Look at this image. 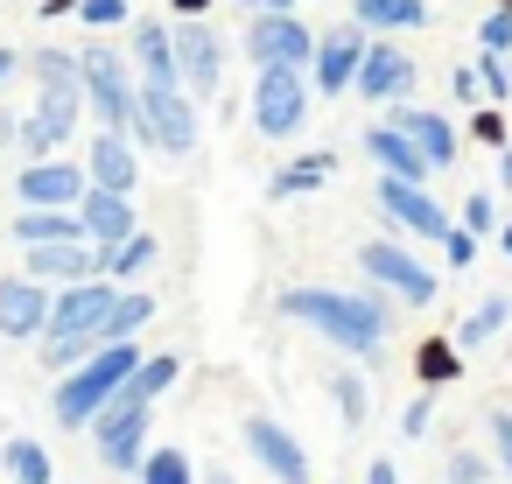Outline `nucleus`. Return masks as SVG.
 Here are the masks:
<instances>
[{"label": "nucleus", "instance_id": "nucleus-40", "mask_svg": "<svg viewBox=\"0 0 512 484\" xmlns=\"http://www.w3.org/2000/svg\"><path fill=\"white\" fill-rule=\"evenodd\" d=\"M442 246H449V267H470V260H477V232H456V225H449Z\"/></svg>", "mask_w": 512, "mask_h": 484}, {"label": "nucleus", "instance_id": "nucleus-30", "mask_svg": "<svg viewBox=\"0 0 512 484\" xmlns=\"http://www.w3.org/2000/svg\"><path fill=\"white\" fill-rule=\"evenodd\" d=\"M0 456H8L15 484H50V477H57V470H50V456H43V442H29V435H15V442L0 449Z\"/></svg>", "mask_w": 512, "mask_h": 484}, {"label": "nucleus", "instance_id": "nucleus-43", "mask_svg": "<svg viewBox=\"0 0 512 484\" xmlns=\"http://www.w3.org/2000/svg\"><path fill=\"white\" fill-rule=\"evenodd\" d=\"M428 414H435V407H428V400H414V407L400 414V435H407V442H414V435H428Z\"/></svg>", "mask_w": 512, "mask_h": 484}, {"label": "nucleus", "instance_id": "nucleus-37", "mask_svg": "<svg viewBox=\"0 0 512 484\" xmlns=\"http://www.w3.org/2000/svg\"><path fill=\"white\" fill-rule=\"evenodd\" d=\"M477 85H484L491 99H512V78H505V64H498L491 50H484V64H477Z\"/></svg>", "mask_w": 512, "mask_h": 484}, {"label": "nucleus", "instance_id": "nucleus-45", "mask_svg": "<svg viewBox=\"0 0 512 484\" xmlns=\"http://www.w3.org/2000/svg\"><path fill=\"white\" fill-rule=\"evenodd\" d=\"M365 484H400V470H393V463H386V456H379V463H372V470H365Z\"/></svg>", "mask_w": 512, "mask_h": 484}, {"label": "nucleus", "instance_id": "nucleus-3", "mask_svg": "<svg viewBox=\"0 0 512 484\" xmlns=\"http://www.w3.org/2000/svg\"><path fill=\"white\" fill-rule=\"evenodd\" d=\"M78 78H85V99L99 106V120H106L113 134H141V141H155L148 106H141V92H127V71H120V57H113L106 43H92V50L78 57Z\"/></svg>", "mask_w": 512, "mask_h": 484}, {"label": "nucleus", "instance_id": "nucleus-14", "mask_svg": "<svg viewBox=\"0 0 512 484\" xmlns=\"http://www.w3.org/2000/svg\"><path fill=\"white\" fill-rule=\"evenodd\" d=\"M141 106H148V127H155V148H162V155H190V148H197V113H190L183 85H176V92H148V85H141Z\"/></svg>", "mask_w": 512, "mask_h": 484}, {"label": "nucleus", "instance_id": "nucleus-35", "mask_svg": "<svg viewBox=\"0 0 512 484\" xmlns=\"http://www.w3.org/2000/svg\"><path fill=\"white\" fill-rule=\"evenodd\" d=\"M484 477H491V463H484V456H470V449H456V456H449V484H484Z\"/></svg>", "mask_w": 512, "mask_h": 484}, {"label": "nucleus", "instance_id": "nucleus-13", "mask_svg": "<svg viewBox=\"0 0 512 484\" xmlns=\"http://www.w3.org/2000/svg\"><path fill=\"white\" fill-rule=\"evenodd\" d=\"M246 449L267 463V477H274V484H309V456L295 449V435H288L281 421L253 414V421H246Z\"/></svg>", "mask_w": 512, "mask_h": 484}, {"label": "nucleus", "instance_id": "nucleus-25", "mask_svg": "<svg viewBox=\"0 0 512 484\" xmlns=\"http://www.w3.org/2000/svg\"><path fill=\"white\" fill-rule=\"evenodd\" d=\"M134 176H141V162L127 155L120 134H106V141L92 148V183H99V190H134Z\"/></svg>", "mask_w": 512, "mask_h": 484}, {"label": "nucleus", "instance_id": "nucleus-8", "mask_svg": "<svg viewBox=\"0 0 512 484\" xmlns=\"http://www.w3.org/2000/svg\"><path fill=\"white\" fill-rule=\"evenodd\" d=\"M169 43H176V78H183L197 99H211V92H218V71H225V43H218L197 15H190Z\"/></svg>", "mask_w": 512, "mask_h": 484}, {"label": "nucleus", "instance_id": "nucleus-2", "mask_svg": "<svg viewBox=\"0 0 512 484\" xmlns=\"http://www.w3.org/2000/svg\"><path fill=\"white\" fill-rule=\"evenodd\" d=\"M134 365H141L134 337H113V344H99L92 358H78V365H71V379L57 386V400H50V407H57V421H64V428H85V421L106 407V393H113Z\"/></svg>", "mask_w": 512, "mask_h": 484}, {"label": "nucleus", "instance_id": "nucleus-52", "mask_svg": "<svg viewBox=\"0 0 512 484\" xmlns=\"http://www.w3.org/2000/svg\"><path fill=\"white\" fill-rule=\"evenodd\" d=\"M498 8H512V0H498Z\"/></svg>", "mask_w": 512, "mask_h": 484}, {"label": "nucleus", "instance_id": "nucleus-6", "mask_svg": "<svg viewBox=\"0 0 512 484\" xmlns=\"http://www.w3.org/2000/svg\"><path fill=\"white\" fill-rule=\"evenodd\" d=\"M358 267H365L372 281H386L393 295H407V309H428V302H435V274H428L407 246H393V239H372V246L358 253Z\"/></svg>", "mask_w": 512, "mask_h": 484}, {"label": "nucleus", "instance_id": "nucleus-15", "mask_svg": "<svg viewBox=\"0 0 512 484\" xmlns=\"http://www.w3.org/2000/svg\"><path fill=\"white\" fill-rule=\"evenodd\" d=\"M78 99H85V92H43L36 120L15 134V141H22V155H57V148L71 141V127H78Z\"/></svg>", "mask_w": 512, "mask_h": 484}, {"label": "nucleus", "instance_id": "nucleus-19", "mask_svg": "<svg viewBox=\"0 0 512 484\" xmlns=\"http://www.w3.org/2000/svg\"><path fill=\"white\" fill-rule=\"evenodd\" d=\"M99 274V253L85 239H50V246H29V281H92Z\"/></svg>", "mask_w": 512, "mask_h": 484}, {"label": "nucleus", "instance_id": "nucleus-42", "mask_svg": "<svg viewBox=\"0 0 512 484\" xmlns=\"http://www.w3.org/2000/svg\"><path fill=\"white\" fill-rule=\"evenodd\" d=\"M470 134H477V141H491V148H505V120H498V113H477V120H470Z\"/></svg>", "mask_w": 512, "mask_h": 484}, {"label": "nucleus", "instance_id": "nucleus-23", "mask_svg": "<svg viewBox=\"0 0 512 484\" xmlns=\"http://www.w3.org/2000/svg\"><path fill=\"white\" fill-rule=\"evenodd\" d=\"M15 239H22V246L85 239V218H78V211H50V204H36V211H22V218H15Z\"/></svg>", "mask_w": 512, "mask_h": 484}, {"label": "nucleus", "instance_id": "nucleus-5", "mask_svg": "<svg viewBox=\"0 0 512 484\" xmlns=\"http://www.w3.org/2000/svg\"><path fill=\"white\" fill-rule=\"evenodd\" d=\"M113 281H71L64 288V302H50V323H43V337H85V344H99V323H106V309H113Z\"/></svg>", "mask_w": 512, "mask_h": 484}, {"label": "nucleus", "instance_id": "nucleus-51", "mask_svg": "<svg viewBox=\"0 0 512 484\" xmlns=\"http://www.w3.org/2000/svg\"><path fill=\"white\" fill-rule=\"evenodd\" d=\"M211 484H232V477H211Z\"/></svg>", "mask_w": 512, "mask_h": 484}, {"label": "nucleus", "instance_id": "nucleus-4", "mask_svg": "<svg viewBox=\"0 0 512 484\" xmlns=\"http://www.w3.org/2000/svg\"><path fill=\"white\" fill-rule=\"evenodd\" d=\"M309 120V78L295 64H260V85H253V127L267 141H295V127Z\"/></svg>", "mask_w": 512, "mask_h": 484}, {"label": "nucleus", "instance_id": "nucleus-38", "mask_svg": "<svg viewBox=\"0 0 512 484\" xmlns=\"http://www.w3.org/2000/svg\"><path fill=\"white\" fill-rule=\"evenodd\" d=\"M337 407H344V421H351V428H358V421H365V386H358V379H351V372H344V379H337Z\"/></svg>", "mask_w": 512, "mask_h": 484}, {"label": "nucleus", "instance_id": "nucleus-7", "mask_svg": "<svg viewBox=\"0 0 512 484\" xmlns=\"http://www.w3.org/2000/svg\"><path fill=\"white\" fill-rule=\"evenodd\" d=\"M351 92H358L365 106H386V99L414 92V57H407L400 43H365V57H358V78H351Z\"/></svg>", "mask_w": 512, "mask_h": 484}, {"label": "nucleus", "instance_id": "nucleus-27", "mask_svg": "<svg viewBox=\"0 0 512 484\" xmlns=\"http://www.w3.org/2000/svg\"><path fill=\"white\" fill-rule=\"evenodd\" d=\"M148 260H155V239H148V232H127V239H113V253L99 260V274H113V281H134Z\"/></svg>", "mask_w": 512, "mask_h": 484}, {"label": "nucleus", "instance_id": "nucleus-49", "mask_svg": "<svg viewBox=\"0 0 512 484\" xmlns=\"http://www.w3.org/2000/svg\"><path fill=\"white\" fill-rule=\"evenodd\" d=\"M8 71H15V50H0V78H8Z\"/></svg>", "mask_w": 512, "mask_h": 484}, {"label": "nucleus", "instance_id": "nucleus-9", "mask_svg": "<svg viewBox=\"0 0 512 484\" xmlns=\"http://www.w3.org/2000/svg\"><path fill=\"white\" fill-rule=\"evenodd\" d=\"M246 50H253V64H309L316 57V36L295 22V15H274V8H260V22H253V36H246Z\"/></svg>", "mask_w": 512, "mask_h": 484}, {"label": "nucleus", "instance_id": "nucleus-20", "mask_svg": "<svg viewBox=\"0 0 512 484\" xmlns=\"http://www.w3.org/2000/svg\"><path fill=\"white\" fill-rule=\"evenodd\" d=\"M134 64H141L148 92H176V85H183V78H176V43H169L162 22H141V29H134Z\"/></svg>", "mask_w": 512, "mask_h": 484}, {"label": "nucleus", "instance_id": "nucleus-29", "mask_svg": "<svg viewBox=\"0 0 512 484\" xmlns=\"http://www.w3.org/2000/svg\"><path fill=\"white\" fill-rule=\"evenodd\" d=\"M505 316H512V302H505V295H491L477 316H463V323H456V351H477V344H491V337L505 330Z\"/></svg>", "mask_w": 512, "mask_h": 484}, {"label": "nucleus", "instance_id": "nucleus-50", "mask_svg": "<svg viewBox=\"0 0 512 484\" xmlns=\"http://www.w3.org/2000/svg\"><path fill=\"white\" fill-rule=\"evenodd\" d=\"M498 246H505V253H512V225H498Z\"/></svg>", "mask_w": 512, "mask_h": 484}, {"label": "nucleus", "instance_id": "nucleus-12", "mask_svg": "<svg viewBox=\"0 0 512 484\" xmlns=\"http://www.w3.org/2000/svg\"><path fill=\"white\" fill-rule=\"evenodd\" d=\"M99 456L113 463V470H141V435H148V407H120V400H106L99 414Z\"/></svg>", "mask_w": 512, "mask_h": 484}, {"label": "nucleus", "instance_id": "nucleus-46", "mask_svg": "<svg viewBox=\"0 0 512 484\" xmlns=\"http://www.w3.org/2000/svg\"><path fill=\"white\" fill-rule=\"evenodd\" d=\"M43 15L57 22V15H78V0H43Z\"/></svg>", "mask_w": 512, "mask_h": 484}, {"label": "nucleus", "instance_id": "nucleus-44", "mask_svg": "<svg viewBox=\"0 0 512 484\" xmlns=\"http://www.w3.org/2000/svg\"><path fill=\"white\" fill-rule=\"evenodd\" d=\"M449 92H456V99H463V106H470V99H477V92H484V85H477V71H470V64H456V78H449Z\"/></svg>", "mask_w": 512, "mask_h": 484}, {"label": "nucleus", "instance_id": "nucleus-17", "mask_svg": "<svg viewBox=\"0 0 512 484\" xmlns=\"http://www.w3.org/2000/svg\"><path fill=\"white\" fill-rule=\"evenodd\" d=\"M50 323V302H43V281H0V337H43Z\"/></svg>", "mask_w": 512, "mask_h": 484}, {"label": "nucleus", "instance_id": "nucleus-31", "mask_svg": "<svg viewBox=\"0 0 512 484\" xmlns=\"http://www.w3.org/2000/svg\"><path fill=\"white\" fill-rule=\"evenodd\" d=\"M29 71H36V85H43V92H85V78H78V64H71L64 50H36V57H29Z\"/></svg>", "mask_w": 512, "mask_h": 484}, {"label": "nucleus", "instance_id": "nucleus-36", "mask_svg": "<svg viewBox=\"0 0 512 484\" xmlns=\"http://www.w3.org/2000/svg\"><path fill=\"white\" fill-rule=\"evenodd\" d=\"M78 15L92 29H113V22H127V0H78Z\"/></svg>", "mask_w": 512, "mask_h": 484}, {"label": "nucleus", "instance_id": "nucleus-10", "mask_svg": "<svg viewBox=\"0 0 512 484\" xmlns=\"http://www.w3.org/2000/svg\"><path fill=\"white\" fill-rule=\"evenodd\" d=\"M92 190V176L78 162H29L15 176V197L22 204H50V211H78V197Z\"/></svg>", "mask_w": 512, "mask_h": 484}, {"label": "nucleus", "instance_id": "nucleus-16", "mask_svg": "<svg viewBox=\"0 0 512 484\" xmlns=\"http://www.w3.org/2000/svg\"><path fill=\"white\" fill-rule=\"evenodd\" d=\"M358 57H365V36L358 29H344V36H316V92L323 99H344L351 92V78H358Z\"/></svg>", "mask_w": 512, "mask_h": 484}, {"label": "nucleus", "instance_id": "nucleus-48", "mask_svg": "<svg viewBox=\"0 0 512 484\" xmlns=\"http://www.w3.org/2000/svg\"><path fill=\"white\" fill-rule=\"evenodd\" d=\"M260 8H274V15H295V0H260Z\"/></svg>", "mask_w": 512, "mask_h": 484}, {"label": "nucleus", "instance_id": "nucleus-1", "mask_svg": "<svg viewBox=\"0 0 512 484\" xmlns=\"http://www.w3.org/2000/svg\"><path fill=\"white\" fill-rule=\"evenodd\" d=\"M288 323H309L316 337H330L351 358H372L386 344V309L372 295H344V288H288L281 295Z\"/></svg>", "mask_w": 512, "mask_h": 484}, {"label": "nucleus", "instance_id": "nucleus-26", "mask_svg": "<svg viewBox=\"0 0 512 484\" xmlns=\"http://www.w3.org/2000/svg\"><path fill=\"white\" fill-rule=\"evenodd\" d=\"M463 372V351H456V337H428L421 351H414V379L421 386H449Z\"/></svg>", "mask_w": 512, "mask_h": 484}, {"label": "nucleus", "instance_id": "nucleus-21", "mask_svg": "<svg viewBox=\"0 0 512 484\" xmlns=\"http://www.w3.org/2000/svg\"><path fill=\"white\" fill-rule=\"evenodd\" d=\"M78 218H85V239H106V246L134 232V211H127V190H99V183H92V190L78 197Z\"/></svg>", "mask_w": 512, "mask_h": 484}, {"label": "nucleus", "instance_id": "nucleus-24", "mask_svg": "<svg viewBox=\"0 0 512 484\" xmlns=\"http://www.w3.org/2000/svg\"><path fill=\"white\" fill-rule=\"evenodd\" d=\"M351 22L358 29H421L428 8L421 0H351Z\"/></svg>", "mask_w": 512, "mask_h": 484}, {"label": "nucleus", "instance_id": "nucleus-22", "mask_svg": "<svg viewBox=\"0 0 512 484\" xmlns=\"http://www.w3.org/2000/svg\"><path fill=\"white\" fill-rule=\"evenodd\" d=\"M365 155H379V169H386V176H407V183H421V176L435 169L400 127H372V134H365Z\"/></svg>", "mask_w": 512, "mask_h": 484}, {"label": "nucleus", "instance_id": "nucleus-32", "mask_svg": "<svg viewBox=\"0 0 512 484\" xmlns=\"http://www.w3.org/2000/svg\"><path fill=\"white\" fill-rule=\"evenodd\" d=\"M330 169H337L330 155H309V162H295V169H281V176L267 183V197H295V190H316V183H323Z\"/></svg>", "mask_w": 512, "mask_h": 484}, {"label": "nucleus", "instance_id": "nucleus-41", "mask_svg": "<svg viewBox=\"0 0 512 484\" xmlns=\"http://www.w3.org/2000/svg\"><path fill=\"white\" fill-rule=\"evenodd\" d=\"M491 435H498V463L512 470V407H491Z\"/></svg>", "mask_w": 512, "mask_h": 484}, {"label": "nucleus", "instance_id": "nucleus-33", "mask_svg": "<svg viewBox=\"0 0 512 484\" xmlns=\"http://www.w3.org/2000/svg\"><path fill=\"white\" fill-rule=\"evenodd\" d=\"M141 484H197V477H190L183 449H155V456H141Z\"/></svg>", "mask_w": 512, "mask_h": 484}, {"label": "nucleus", "instance_id": "nucleus-39", "mask_svg": "<svg viewBox=\"0 0 512 484\" xmlns=\"http://www.w3.org/2000/svg\"><path fill=\"white\" fill-rule=\"evenodd\" d=\"M463 225H470V232H491V225H498V204H491V197L477 190V197L463 204Z\"/></svg>", "mask_w": 512, "mask_h": 484}, {"label": "nucleus", "instance_id": "nucleus-28", "mask_svg": "<svg viewBox=\"0 0 512 484\" xmlns=\"http://www.w3.org/2000/svg\"><path fill=\"white\" fill-rule=\"evenodd\" d=\"M155 316V302L134 288V295H113V309H106V323H99V344H113V337H134L141 323Z\"/></svg>", "mask_w": 512, "mask_h": 484}, {"label": "nucleus", "instance_id": "nucleus-18", "mask_svg": "<svg viewBox=\"0 0 512 484\" xmlns=\"http://www.w3.org/2000/svg\"><path fill=\"white\" fill-rule=\"evenodd\" d=\"M386 127H400V134L435 162V169H449V162H456V127H449L442 113H428V106H393V120H386Z\"/></svg>", "mask_w": 512, "mask_h": 484}, {"label": "nucleus", "instance_id": "nucleus-34", "mask_svg": "<svg viewBox=\"0 0 512 484\" xmlns=\"http://www.w3.org/2000/svg\"><path fill=\"white\" fill-rule=\"evenodd\" d=\"M477 43H484L491 57H505V50H512V8H498V15H491V22L477 29Z\"/></svg>", "mask_w": 512, "mask_h": 484}, {"label": "nucleus", "instance_id": "nucleus-47", "mask_svg": "<svg viewBox=\"0 0 512 484\" xmlns=\"http://www.w3.org/2000/svg\"><path fill=\"white\" fill-rule=\"evenodd\" d=\"M498 183H505V190H512V148H505V162H498Z\"/></svg>", "mask_w": 512, "mask_h": 484}, {"label": "nucleus", "instance_id": "nucleus-11", "mask_svg": "<svg viewBox=\"0 0 512 484\" xmlns=\"http://www.w3.org/2000/svg\"><path fill=\"white\" fill-rule=\"evenodd\" d=\"M379 204H386V218H400L414 239H442V232H449V211H442L421 183H407V176H379Z\"/></svg>", "mask_w": 512, "mask_h": 484}]
</instances>
